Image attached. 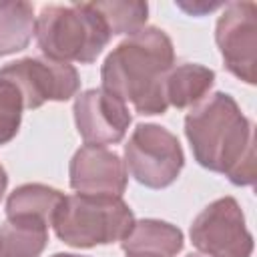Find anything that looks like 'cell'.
Returning a JSON list of instances; mask_svg holds the SVG:
<instances>
[{"label": "cell", "instance_id": "obj_16", "mask_svg": "<svg viewBox=\"0 0 257 257\" xmlns=\"http://www.w3.org/2000/svg\"><path fill=\"white\" fill-rule=\"evenodd\" d=\"M102 16L110 34H135L147 20L149 6L145 2H90Z\"/></svg>", "mask_w": 257, "mask_h": 257}, {"label": "cell", "instance_id": "obj_12", "mask_svg": "<svg viewBox=\"0 0 257 257\" xmlns=\"http://www.w3.org/2000/svg\"><path fill=\"white\" fill-rule=\"evenodd\" d=\"M62 201L64 195L52 187L22 185L8 197L6 215L8 219H34L52 225V219Z\"/></svg>", "mask_w": 257, "mask_h": 257}, {"label": "cell", "instance_id": "obj_7", "mask_svg": "<svg viewBox=\"0 0 257 257\" xmlns=\"http://www.w3.org/2000/svg\"><path fill=\"white\" fill-rule=\"evenodd\" d=\"M0 76L12 80L24 108H38L46 100H66L78 90V74L68 62L52 58H22L0 68Z\"/></svg>", "mask_w": 257, "mask_h": 257}, {"label": "cell", "instance_id": "obj_20", "mask_svg": "<svg viewBox=\"0 0 257 257\" xmlns=\"http://www.w3.org/2000/svg\"><path fill=\"white\" fill-rule=\"evenodd\" d=\"M187 257H205V255H201V253H193V255H187Z\"/></svg>", "mask_w": 257, "mask_h": 257}, {"label": "cell", "instance_id": "obj_2", "mask_svg": "<svg viewBox=\"0 0 257 257\" xmlns=\"http://www.w3.org/2000/svg\"><path fill=\"white\" fill-rule=\"evenodd\" d=\"M173 60L169 36L159 28H141L106 56L102 88L124 104L133 102L139 114H161L169 106L165 78Z\"/></svg>", "mask_w": 257, "mask_h": 257}, {"label": "cell", "instance_id": "obj_11", "mask_svg": "<svg viewBox=\"0 0 257 257\" xmlns=\"http://www.w3.org/2000/svg\"><path fill=\"white\" fill-rule=\"evenodd\" d=\"M126 255L137 257H175L183 249V233L165 221H137L120 241Z\"/></svg>", "mask_w": 257, "mask_h": 257}, {"label": "cell", "instance_id": "obj_9", "mask_svg": "<svg viewBox=\"0 0 257 257\" xmlns=\"http://www.w3.org/2000/svg\"><path fill=\"white\" fill-rule=\"evenodd\" d=\"M74 120L80 137L88 145L102 147L118 143L124 137L131 124V114L120 98L104 88H92L76 98Z\"/></svg>", "mask_w": 257, "mask_h": 257}, {"label": "cell", "instance_id": "obj_18", "mask_svg": "<svg viewBox=\"0 0 257 257\" xmlns=\"http://www.w3.org/2000/svg\"><path fill=\"white\" fill-rule=\"evenodd\" d=\"M6 183H8V179H6V173H4V169L0 165V199H2V195L6 191Z\"/></svg>", "mask_w": 257, "mask_h": 257}, {"label": "cell", "instance_id": "obj_5", "mask_svg": "<svg viewBox=\"0 0 257 257\" xmlns=\"http://www.w3.org/2000/svg\"><path fill=\"white\" fill-rule=\"evenodd\" d=\"M131 175L153 189L171 185L183 169V151L173 133L159 124H139L124 145Z\"/></svg>", "mask_w": 257, "mask_h": 257}, {"label": "cell", "instance_id": "obj_4", "mask_svg": "<svg viewBox=\"0 0 257 257\" xmlns=\"http://www.w3.org/2000/svg\"><path fill=\"white\" fill-rule=\"evenodd\" d=\"M135 219L120 197L110 195H72L60 203L52 227L56 235L72 247H94L122 241L133 229Z\"/></svg>", "mask_w": 257, "mask_h": 257}, {"label": "cell", "instance_id": "obj_1", "mask_svg": "<svg viewBox=\"0 0 257 257\" xmlns=\"http://www.w3.org/2000/svg\"><path fill=\"white\" fill-rule=\"evenodd\" d=\"M185 133L195 159L217 173H225L235 185H253L255 135L237 102L223 92L201 100L187 118Z\"/></svg>", "mask_w": 257, "mask_h": 257}, {"label": "cell", "instance_id": "obj_15", "mask_svg": "<svg viewBox=\"0 0 257 257\" xmlns=\"http://www.w3.org/2000/svg\"><path fill=\"white\" fill-rule=\"evenodd\" d=\"M36 18L28 2H0V54H12L30 42Z\"/></svg>", "mask_w": 257, "mask_h": 257}, {"label": "cell", "instance_id": "obj_6", "mask_svg": "<svg viewBox=\"0 0 257 257\" xmlns=\"http://www.w3.org/2000/svg\"><path fill=\"white\" fill-rule=\"evenodd\" d=\"M191 239L209 257H249L253 251L243 211L231 197L211 203L197 215L191 225Z\"/></svg>", "mask_w": 257, "mask_h": 257}, {"label": "cell", "instance_id": "obj_17", "mask_svg": "<svg viewBox=\"0 0 257 257\" xmlns=\"http://www.w3.org/2000/svg\"><path fill=\"white\" fill-rule=\"evenodd\" d=\"M24 108V98L18 86L0 76V145L14 139L20 126V116Z\"/></svg>", "mask_w": 257, "mask_h": 257}, {"label": "cell", "instance_id": "obj_13", "mask_svg": "<svg viewBox=\"0 0 257 257\" xmlns=\"http://www.w3.org/2000/svg\"><path fill=\"white\" fill-rule=\"evenodd\" d=\"M215 72L201 64H179L169 70L165 78V98L167 104L177 108L201 102L203 96L213 86Z\"/></svg>", "mask_w": 257, "mask_h": 257}, {"label": "cell", "instance_id": "obj_10", "mask_svg": "<svg viewBox=\"0 0 257 257\" xmlns=\"http://www.w3.org/2000/svg\"><path fill=\"white\" fill-rule=\"evenodd\" d=\"M70 185L82 195L120 197L126 187L124 163L104 147L84 145L70 161Z\"/></svg>", "mask_w": 257, "mask_h": 257}, {"label": "cell", "instance_id": "obj_3", "mask_svg": "<svg viewBox=\"0 0 257 257\" xmlns=\"http://www.w3.org/2000/svg\"><path fill=\"white\" fill-rule=\"evenodd\" d=\"M34 32L42 52L60 62H92L110 40L108 26L90 2L42 8Z\"/></svg>", "mask_w": 257, "mask_h": 257}, {"label": "cell", "instance_id": "obj_14", "mask_svg": "<svg viewBox=\"0 0 257 257\" xmlns=\"http://www.w3.org/2000/svg\"><path fill=\"white\" fill-rule=\"evenodd\" d=\"M46 227L34 219H8L0 227V257H38L48 241Z\"/></svg>", "mask_w": 257, "mask_h": 257}, {"label": "cell", "instance_id": "obj_8", "mask_svg": "<svg viewBox=\"0 0 257 257\" xmlns=\"http://www.w3.org/2000/svg\"><path fill=\"white\" fill-rule=\"evenodd\" d=\"M217 46L225 66L241 80H257V6L255 2H231L217 22Z\"/></svg>", "mask_w": 257, "mask_h": 257}, {"label": "cell", "instance_id": "obj_19", "mask_svg": "<svg viewBox=\"0 0 257 257\" xmlns=\"http://www.w3.org/2000/svg\"><path fill=\"white\" fill-rule=\"evenodd\" d=\"M54 257H76V255H64V253H56Z\"/></svg>", "mask_w": 257, "mask_h": 257}, {"label": "cell", "instance_id": "obj_21", "mask_svg": "<svg viewBox=\"0 0 257 257\" xmlns=\"http://www.w3.org/2000/svg\"><path fill=\"white\" fill-rule=\"evenodd\" d=\"M126 257H137V255H126Z\"/></svg>", "mask_w": 257, "mask_h": 257}]
</instances>
